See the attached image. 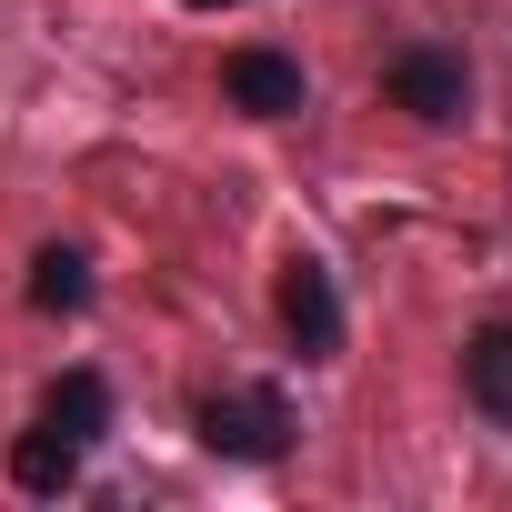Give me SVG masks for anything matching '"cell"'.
I'll return each mask as SVG.
<instances>
[{
  "instance_id": "cell-8",
  "label": "cell",
  "mask_w": 512,
  "mask_h": 512,
  "mask_svg": "<svg viewBox=\"0 0 512 512\" xmlns=\"http://www.w3.org/2000/svg\"><path fill=\"white\" fill-rule=\"evenodd\" d=\"M191 11H231V0H191Z\"/></svg>"
},
{
  "instance_id": "cell-6",
  "label": "cell",
  "mask_w": 512,
  "mask_h": 512,
  "mask_svg": "<svg viewBox=\"0 0 512 512\" xmlns=\"http://www.w3.org/2000/svg\"><path fill=\"white\" fill-rule=\"evenodd\" d=\"M462 382H472V402H482L492 422H512V322L472 332V352H462Z\"/></svg>"
},
{
  "instance_id": "cell-1",
  "label": "cell",
  "mask_w": 512,
  "mask_h": 512,
  "mask_svg": "<svg viewBox=\"0 0 512 512\" xmlns=\"http://www.w3.org/2000/svg\"><path fill=\"white\" fill-rule=\"evenodd\" d=\"M101 422H111V392H101V372H71V382L41 402V422L21 432V452H11V482H21V492H71V482H81V462H91V442H101Z\"/></svg>"
},
{
  "instance_id": "cell-7",
  "label": "cell",
  "mask_w": 512,
  "mask_h": 512,
  "mask_svg": "<svg viewBox=\"0 0 512 512\" xmlns=\"http://www.w3.org/2000/svg\"><path fill=\"white\" fill-rule=\"evenodd\" d=\"M31 302L41 312H81L91 302V262H81V251H41V262H31Z\"/></svg>"
},
{
  "instance_id": "cell-4",
  "label": "cell",
  "mask_w": 512,
  "mask_h": 512,
  "mask_svg": "<svg viewBox=\"0 0 512 512\" xmlns=\"http://www.w3.org/2000/svg\"><path fill=\"white\" fill-rule=\"evenodd\" d=\"M221 91H231V111H251V121H282V111H302V61H282V51H231V61H221Z\"/></svg>"
},
{
  "instance_id": "cell-2",
  "label": "cell",
  "mask_w": 512,
  "mask_h": 512,
  "mask_svg": "<svg viewBox=\"0 0 512 512\" xmlns=\"http://www.w3.org/2000/svg\"><path fill=\"white\" fill-rule=\"evenodd\" d=\"M201 442H211L221 462H282V442H292V402L262 392V382L211 392V402H201Z\"/></svg>"
},
{
  "instance_id": "cell-3",
  "label": "cell",
  "mask_w": 512,
  "mask_h": 512,
  "mask_svg": "<svg viewBox=\"0 0 512 512\" xmlns=\"http://www.w3.org/2000/svg\"><path fill=\"white\" fill-rule=\"evenodd\" d=\"M382 91L412 111V121H462V61L452 51H392V71H382Z\"/></svg>"
},
{
  "instance_id": "cell-5",
  "label": "cell",
  "mask_w": 512,
  "mask_h": 512,
  "mask_svg": "<svg viewBox=\"0 0 512 512\" xmlns=\"http://www.w3.org/2000/svg\"><path fill=\"white\" fill-rule=\"evenodd\" d=\"M282 322H292L302 352H332V342H342V302H332V272H322V262H292V272H282Z\"/></svg>"
}]
</instances>
